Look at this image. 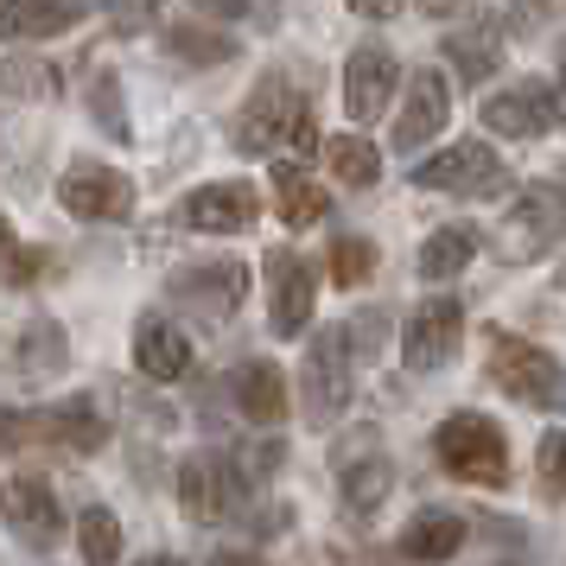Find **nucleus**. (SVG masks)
Masks as SVG:
<instances>
[{"label": "nucleus", "mask_w": 566, "mask_h": 566, "mask_svg": "<svg viewBox=\"0 0 566 566\" xmlns=\"http://www.w3.org/2000/svg\"><path fill=\"white\" fill-rule=\"evenodd\" d=\"M235 147H242V154H281V147L318 154V147H325L318 115H312V103L293 90L286 71L255 77V90L242 96V108H235Z\"/></svg>", "instance_id": "obj_1"}, {"label": "nucleus", "mask_w": 566, "mask_h": 566, "mask_svg": "<svg viewBox=\"0 0 566 566\" xmlns=\"http://www.w3.org/2000/svg\"><path fill=\"white\" fill-rule=\"evenodd\" d=\"M433 459L459 478V484H478V490H510L515 471H510V446L496 433L490 413H446L433 433Z\"/></svg>", "instance_id": "obj_2"}, {"label": "nucleus", "mask_w": 566, "mask_h": 566, "mask_svg": "<svg viewBox=\"0 0 566 566\" xmlns=\"http://www.w3.org/2000/svg\"><path fill=\"white\" fill-rule=\"evenodd\" d=\"M490 382L503 388L510 401L541 408V413H560V401H566L560 357L541 350V344H528V337H510V332L490 337Z\"/></svg>", "instance_id": "obj_3"}, {"label": "nucleus", "mask_w": 566, "mask_h": 566, "mask_svg": "<svg viewBox=\"0 0 566 566\" xmlns=\"http://www.w3.org/2000/svg\"><path fill=\"white\" fill-rule=\"evenodd\" d=\"M413 191H446V198H503L510 191V166L496 159V147L484 140H452L446 154L433 159H413Z\"/></svg>", "instance_id": "obj_4"}, {"label": "nucleus", "mask_w": 566, "mask_h": 566, "mask_svg": "<svg viewBox=\"0 0 566 566\" xmlns=\"http://www.w3.org/2000/svg\"><path fill=\"white\" fill-rule=\"evenodd\" d=\"M357 395V363L344 350V325H325L312 337L306 363H300V401H306V420L312 427H337L344 408Z\"/></svg>", "instance_id": "obj_5"}, {"label": "nucleus", "mask_w": 566, "mask_h": 566, "mask_svg": "<svg viewBox=\"0 0 566 566\" xmlns=\"http://www.w3.org/2000/svg\"><path fill=\"white\" fill-rule=\"evenodd\" d=\"M332 471H337V490H344V510L350 515H376L388 503V490H395V464H388L376 427H350L337 439Z\"/></svg>", "instance_id": "obj_6"}, {"label": "nucleus", "mask_w": 566, "mask_h": 566, "mask_svg": "<svg viewBox=\"0 0 566 566\" xmlns=\"http://www.w3.org/2000/svg\"><path fill=\"white\" fill-rule=\"evenodd\" d=\"M166 300L179 312H198L205 325H223V318H235L242 300H249V268L230 261V255L191 261V268H179V274L166 281Z\"/></svg>", "instance_id": "obj_7"}, {"label": "nucleus", "mask_w": 566, "mask_h": 566, "mask_svg": "<svg viewBox=\"0 0 566 566\" xmlns=\"http://www.w3.org/2000/svg\"><path fill=\"white\" fill-rule=\"evenodd\" d=\"M134 179L128 172H115L103 159H77V166H64V179H57V205L71 210L77 223H128L134 217Z\"/></svg>", "instance_id": "obj_8"}, {"label": "nucleus", "mask_w": 566, "mask_h": 566, "mask_svg": "<svg viewBox=\"0 0 566 566\" xmlns=\"http://www.w3.org/2000/svg\"><path fill=\"white\" fill-rule=\"evenodd\" d=\"M179 223L198 235H249L261 223V191L249 179H210L179 198Z\"/></svg>", "instance_id": "obj_9"}, {"label": "nucleus", "mask_w": 566, "mask_h": 566, "mask_svg": "<svg viewBox=\"0 0 566 566\" xmlns=\"http://www.w3.org/2000/svg\"><path fill=\"white\" fill-rule=\"evenodd\" d=\"M478 115H484L490 134L541 140V134L560 128V90H554V77H522V83H510V90H496Z\"/></svg>", "instance_id": "obj_10"}, {"label": "nucleus", "mask_w": 566, "mask_h": 566, "mask_svg": "<svg viewBox=\"0 0 566 566\" xmlns=\"http://www.w3.org/2000/svg\"><path fill=\"white\" fill-rule=\"evenodd\" d=\"M0 522H7V535L20 541V547H32V554H52L57 541H64V510H57L52 484L32 478V471L7 478V490H0Z\"/></svg>", "instance_id": "obj_11"}, {"label": "nucleus", "mask_w": 566, "mask_h": 566, "mask_svg": "<svg viewBox=\"0 0 566 566\" xmlns=\"http://www.w3.org/2000/svg\"><path fill=\"white\" fill-rule=\"evenodd\" d=\"M464 344V306L459 300H420L401 325V357H408L413 376H433L459 357Z\"/></svg>", "instance_id": "obj_12"}, {"label": "nucleus", "mask_w": 566, "mask_h": 566, "mask_svg": "<svg viewBox=\"0 0 566 566\" xmlns=\"http://www.w3.org/2000/svg\"><path fill=\"white\" fill-rule=\"evenodd\" d=\"M235 496H242V484H235V464L223 459V452L198 446V452L179 459V510L191 515V522H205V528L210 522H230Z\"/></svg>", "instance_id": "obj_13"}, {"label": "nucleus", "mask_w": 566, "mask_h": 566, "mask_svg": "<svg viewBox=\"0 0 566 566\" xmlns=\"http://www.w3.org/2000/svg\"><path fill=\"white\" fill-rule=\"evenodd\" d=\"M318 300V274L300 249H268V312H274V337H300Z\"/></svg>", "instance_id": "obj_14"}, {"label": "nucleus", "mask_w": 566, "mask_h": 566, "mask_svg": "<svg viewBox=\"0 0 566 566\" xmlns=\"http://www.w3.org/2000/svg\"><path fill=\"white\" fill-rule=\"evenodd\" d=\"M560 242V185L541 179L515 198L510 223H503V255L510 261H541L547 249Z\"/></svg>", "instance_id": "obj_15"}, {"label": "nucleus", "mask_w": 566, "mask_h": 566, "mask_svg": "<svg viewBox=\"0 0 566 566\" xmlns=\"http://www.w3.org/2000/svg\"><path fill=\"white\" fill-rule=\"evenodd\" d=\"M446 115H452V90L439 71H413L408 83V103L395 115V154H427L446 128Z\"/></svg>", "instance_id": "obj_16"}, {"label": "nucleus", "mask_w": 566, "mask_h": 566, "mask_svg": "<svg viewBox=\"0 0 566 566\" xmlns=\"http://www.w3.org/2000/svg\"><path fill=\"white\" fill-rule=\"evenodd\" d=\"M395 83H401V64H395V52H388L382 39L357 45L350 64H344V108H350V122L382 115L388 96H395Z\"/></svg>", "instance_id": "obj_17"}, {"label": "nucleus", "mask_w": 566, "mask_h": 566, "mask_svg": "<svg viewBox=\"0 0 566 566\" xmlns=\"http://www.w3.org/2000/svg\"><path fill=\"white\" fill-rule=\"evenodd\" d=\"M230 395H235V413L255 420V427H268V433L293 413V388H286L281 363H235Z\"/></svg>", "instance_id": "obj_18"}, {"label": "nucleus", "mask_w": 566, "mask_h": 566, "mask_svg": "<svg viewBox=\"0 0 566 566\" xmlns=\"http://www.w3.org/2000/svg\"><path fill=\"white\" fill-rule=\"evenodd\" d=\"M134 369H140L147 382H179L185 369H191V337H185L166 312H147V318L134 325Z\"/></svg>", "instance_id": "obj_19"}, {"label": "nucleus", "mask_w": 566, "mask_h": 566, "mask_svg": "<svg viewBox=\"0 0 566 566\" xmlns=\"http://www.w3.org/2000/svg\"><path fill=\"white\" fill-rule=\"evenodd\" d=\"M446 57H452V71H459L464 90L490 83L496 64H503V20H496V13H471V27L446 32Z\"/></svg>", "instance_id": "obj_20"}, {"label": "nucleus", "mask_w": 566, "mask_h": 566, "mask_svg": "<svg viewBox=\"0 0 566 566\" xmlns=\"http://www.w3.org/2000/svg\"><path fill=\"white\" fill-rule=\"evenodd\" d=\"M83 20L77 0H0V39L7 45H39Z\"/></svg>", "instance_id": "obj_21"}, {"label": "nucleus", "mask_w": 566, "mask_h": 566, "mask_svg": "<svg viewBox=\"0 0 566 566\" xmlns=\"http://www.w3.org/2000/svg\"><path fill=\"white\" fill-rule=\"evenodd\" d=\"M459 547H464V522L452 510H420L401 528V560H413V566H446Z\"/></svg>", "instance_id": "obj_22"}, {"label": "nucleus", "mask_w": 566, "mask_h": 566, "mask_svg": "<svg viewBox=\"0 0 566 566\" xmlns=\"http://www.w3.org/2000/svg\"><path fill=\"white\" fill-rule=\"evenodd\" d=\"M268 179H274V205H281V223L286 230H312L318 217H325V191H318V179H312L300 159H274L268 166Z\"/></svg>", "instance_id": "obj_23"}, {"label": "nucleus", "mask_w": 566, "mask_h": 566, "mask_svg": "<svg viewBox=\"0 0 566 566\" xmlns=\"http://www.w3.org/2000/svg\"><path fill=\"white\" fill-rule=\"evenodd\" d=\"M45 427H52V446H71V452H103L108 446V413L96 395H71L45 408Z\"/></svg>", "instance_id": "obj_24"}, {"label": "nucleus", "mask_w": 566, "mask_h": 566, "mask_svg": "<svg viewBox=\"0 0 566 566\" xmlns=\"http://www.w3.org/2000/svg\"><path fill=\"white\" fill-rule=\"evenodd\" d=\"M471 261H478V230H464V223H446V230H433L427 242H420V255H413V274H420V281H433V286H446V281H459Z\"/></svg>", "instance_id": "obj_25"}, {"label": "nucleus", "mask_w": 566, "mask_h": 566, "mask_svg": "<svg viewBox=\"0 0 566 566\" xmlns=\"http://www.w3.org/2000/svg\"><path fill=\"white\" fill-rule=\"evenodd\" d=\"M64 357H71V337H64V325H57V318H27V332L13 337V363H20V376H27V382L57 376V369H64Z\"/></svg>", "instance_id": "obj_26"}, {"label": "nucleus", "mask_w": 566, "mask_h": 566, "mask_svg": "<svg viewBox=\"0 0 566 566\" xmlns=\"http://www.w3.org/2000/svg\"><path fill=\"white\" fill-rule=\"evenodd\" d=\"M166 45H172L185 64H198V71H223L235 57V39L217 32V20H179V27H166Z\"/></svg>", "instance_id": "obj_27"}, {"label": "nucleus", "mask_w": 566, "mask_h": 566, "mask_svg": "<svg viewBox=\"0 0 566 566\" xmlns=\"http://www.w3.org/2000/svg\"><path fill=\"white\" fill-rule=\"evenodd\" d=\"M325 172H332L344 191H369V185L382 179V154H376L363 134H337V140H325Z\"/></svg>", "instance_id": "obj_28"}, {"label": "nucleus", "mask_w": 566, "mask_h": 566, "mask_svg": "<svg viewBox=\"0 0 566 566\" xmlns=\"http://www.w3.org/2000/svg\"><path fill=\"white\" fill-rule=\"evenodd\" d=\"M77 547H83V566H122V522H115V510L90 503L77 515Z\"/></svg>", "instance_id": "obj_29"}, {"label": "nucleus", "mask_w": 566, "mask_h": 566, "mask_svg": "<svg viewBox=\"0 0 566 566\" xmlns=\"http://www.w3.org/2000/svg\"><path fill=\"white\" fill-rule=\"evenodd\" d=\"M52 274V249H39V242H20V235H7L0 223V281L7 286H32Z\"/></svg>", "instance_id": "obj_30"}, {"label": "nucleus", "mask_w": 566, "mask_h": 566, "mask_svg": "<svg viewBox=\"0 0 566 566\" xmlns=\"http://www.w3.org/2000/svg\"><path fill=\"white\" fill-rule=\"evenodd\" d=\"M90 122L103 134H115V140H128V96H122V83H115V71H96L90 77Z\"/></svg>", "instance_id": "obj_31"}, {"label": "nucleus", "mask_w": 566, "mask_h": 566, "mask_svg": "<svg viewBox=\"0 0 566 566\" xmlns=\"http://www.w3.org/2000/svg\"><path fill=\"white\" fill-rule=\"evenodd\" d=\"M369 274H376V242H369V235H337L332 242V281L363 286Z\"/></svg>", "instance_id": "obj_32"}, {"label": "nucleus", "mask_w": 566, "mask_h": 566, "mask_svg": "<svg viewBox=\"0 0 566 566\" xmlns=\"http://www.w3.org/2000/svg\"><path fill=\"white\" fill-rule=\"evenodd\" d=\"M39 446H52L45 413H32V408H0V452H39Z\"/></svg>", "instance_id": "obj_33"}, {"label": "nucleus", "mask_w": 566, "mask_h": 566, "mask_svg": "<svg viewBox=\"0 0 566 566\" xmlns=\"http://www.w3.org/2000/svg\"><path fill=\"white\" fill-rule=\"evenodd\" d=\"M382 344H388V312H357L350 325H344V350H350V363H376L382 357Z\"/></svg>", "instance_id": "obj_34"}, {"label": "nucleus", "mask_w": 566, "mask_h": 566, "mask_svg": "<svg viewBox=\"0 0 566 566\" xmlns=\"http://www.w3.org/2000/svg\"><path fill=\"white\" fill-rule=\"evenodd\" d=\"M191 7H198V20H261V27L281 20L274 0H191Z\"/></svg>", "instance_id": "obj_35"}, {"label": "nucleus", "mask_w": 566, "mask_h": 566, "mask_svg": "<svg viewBox=\"0 0 566 566\" xmlns=\"http://www.w3.org/2000/svg\"><path fill=\"white\" fill-rule=\"evenodd\" d=\"M281 464H286V446H281V439H274V433L255 439V446L242 452V484H268V478H274Z\"/></svg>", "instance_id": "obj_36"}, {"label": "nucleus", "mask_w": 566, "mask_h": 566, "mask_svg": "<svg viewBox=\"0 0 566 566\" xmlns=\"http://www.w3.org/2000/svg\"><path fill=\"white\" fill-rule=\"evenodd\" d=\"M103 13L115 20V32H154L159 27V0H103Z\"/></svg>", "instance_id": "obj_37"}, {"label": "nucleus", "mask_w": 566, "mask_h": 566, "mask_svg": "<svg viewBox=\"0 0 566 566\" xmlns=\"http://www.w3.org/2000/svg\"><path fill=\"white\" fill-rule=\"evenodd\" d=\"M535 478H541V496L560 503V433H554V427H547L541 446H535Z\"/></svg>", "instance_id": "obj_38"}, {"label": "nucleus", "mask_w": 566, "mask_h": 566, "mask_svg": "<svg viewBox=\"0 0 566 566\" xmlns=\"http://www.w3.org/2000/svg\"><path fill=\"white\" fill-rule=\"evenodd\" d=\"M554 7H560V0H510V20H503V32H515V39H535V32L554 20Z\"/></svg>", "instance_id": "obj_39"}, {"label": "nucleus", "mask_w": 566, "mask_h": 566, "mask_svg": "<svg viewBox=\"0 0 566 566\" xmlns=\"http://www.w3.org/2000/svg\"><path fill=\"white\" fill-rule=\"evenodd\" d=\"M408 0H350V13H363V20H395Z\"/></svg>", "instance_id": "obj_40"}, {"label": "nucleus", "mask_w": 566, "mask_h": 566, "mask_svg": "<svg viewBox=\"0 0 566 566\" xmlns=\"http://www.w3.org/2000/svg\"><path fill=\"white\" fill-rule=\"evenodd\" d=\"M210 566H268V560H261V554H242V547H217Z\"/></svg>", "instance_id": "obj_41"}, {"label": "nucleus", "mask_w": 566, "mask_h": 566, "mask_svg": "<svg viewBox=\"0 0 566 566\" xmlns=\"http://www.w3.org/2000/svg\"><path fill=\"white\" fill-rule=\"evenodd\" d=\"M459 7H471V0H420V13H433V20H446V13H459Z\"/></svg>", "instance_id": "obj_42"}, {"label": "nucleus", "mask_w": 566, "mask_h": 566, "mask_svg": "<svg viewBox=\"0 0 566 566\" xmlns=\"http://www.w3.org/2000/svg\"><path fill=\"white\" fill-rule=\"evenodd\" d=\"M134 566H185L179 554H147V560H134Z\"/></svg>", "instance_id": "obj_43"}]
</instances>
